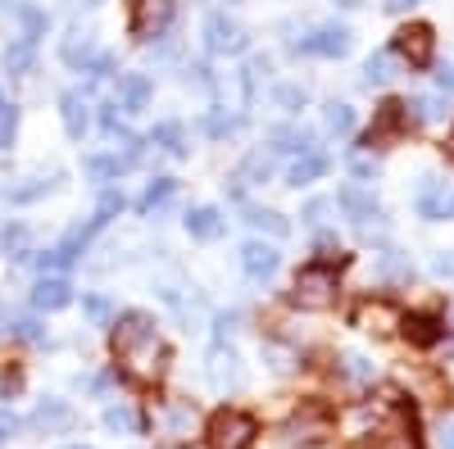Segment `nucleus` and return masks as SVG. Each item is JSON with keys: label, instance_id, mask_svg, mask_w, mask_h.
Segmentation results:
<instances>
[{"label": "nucleus", "instance_id": "2f4dec72", "mask_svg": "<svg viewBox=\"0 0 454 449\" xmlns=\"http://www.w3.org/2000/svg\"><path fill=\"white\" fill-rule=\"evenodd\" d=\"M273 150H286V155H309V132L305 128H286V132H278Z\"/></svg>", "mask_w": 454, "mask_h": 449}, {"label": "nucleus", "instance_id": "7ed1b4c3", "mask_svg": "<svg viewBox=\"0 0 454 449\" xmlns=\"http://www.w3.org/2000/svg\"><path fill=\"white\" fill-rule=\"evenodd\" d=\"M209 449H250L254 445V418L241 408H218L209 418Z\"/></svg>", "mask_w": 454, "mask_h": 449}, {"label": "nucleus", "instance_id": "aec40b11", "mask_svg": "<svg viewBox=\"0 0 454 449\" xmlns=\"http://www.w3.org/2000/svg\"><path fill=\"white\" fill-rule=\"evenodd\" d=\"M223 228H227V218H223L218 209H209V205H200V209L186 213V232H192L196 241H218Z\"/></svg>", "mask_w": 454, "mask_h": 449}, {"label": "nucleus", "instance_id": "dca6fc26", "mask_svg": "<svg viewBox=\"0 0 454 449\" xmlns=\"http://www.w3.org/2000/svg\"><path fill=\"white\" fill-rule=\"evenodd\" d=\"M400 322H404L400 309L387 305V299H368V305L359 309V327H364V331H377V336H391Z\"/></svg>", "mask_w": 454, "mask_h": 449}, {"label": "nucleus", "instance_id": "1a4fd4ad", "mask_svg": "<svg viewBox=\"0 0 454 449\" xmlns=\"http://www.w3.org/2000/svg\"><path fill=\"white\" fill-rule=\"evenodd\" d=\"M286 436H291V440H305V445H314V440L332 436V414H327V408H318V404H305V408H300V414L291 418Z\"/></svg>", "mask_w": 454, "mask_h": 449}, {"label": "nucleus", "instance_id": "4468645a", "mask_svg": "<svg viewBox=\"0 0 454 449\" xmlns=\"http://www.w3.org/2000/svg\"><path fill=\"white\" fill-rule=\"evenodd\" d=\"M59 119H64V132L73 141H82L87 128H91V105L82 100V91H64L59 96Z\"/></svg>", "mask_w": 454, "mask_h": 449}, {"label": "nucleus", "instance_id": "ddd939ff", "mask_svg": "<svg viewBox=\"0 0 454 449\" xmlns=\"http://www.w3.org/2000/svg\"><path fill=\"white\" fill-rule=\"evenodd\" d=\"M419 213H423L427 222H441V218H454V196L445 191V182H436V177H427V182L419 186Z\"/></svg>", "mask_w": 454, "mask_h": 449}, {"label": "nucleus", "instance_id": "a878e982", "mask_svg": "<svg viewBox=\"0 0 454 449\" xmlns=\"http://www.w3.org/2000/svg\"><path fill=\"white\" fill-rule=\"evenodd\" d=\"M128 164H132L128 155H123V159H119V155H91V159H87V173H91L96 182H119Z\"/></svg>", "mask_w": 454, "mask_h": 449}, {"label": "nucleus", "instance_id": "8fccbe9b", "mask_svg": "<svg viewBox=\"0 0 454 449\" xmlns=\"http://www.w3.org/2000/svg\"><path fill=\"white\" fill-rule=\"evenodd\" d=\"M413 0H387V10H409Z\"/></svg>", "mask_w": 454, "mask_h": 449}, {"label": "nucleus", "instance_id": "e433bc0d", "mask_svg": "<svg viewBox=\"0 0 454 449\" xmlns=\"http://www.w3.org/2000/svg\"><path fill=\"white\" fill-rule=\"evenodd\" d=\"M340 368H346L350 382H372V363L364 354H346V359H340Z\"/></svg>", "mask_w": 454, "mask_h": 449}, {"label": "nucleus", "instance_id": "a18cd8bd", "mask_svg": "<svg viewBox=\"0 0 454 449\" xmlns=\"http://www.w3.org/2000/svg\"><path fill=\"white\" fill-rule=\"evenodd\" d=\"M14 427H19V422H14V414H10V408H0V445H5V440L14 436Z\"/></svg>", "mask_w": 454, "mask_h": 449}, {"label": "nucleus", "instance_id": "5701e85b", "mask_svg": "<svg viewBox=\"0 0 454 449\" xmlns=\"http://www.w3.org/2000/svg\"><path fill=\"white\" fill-rule=\"evenodd\" d=\"M323 173H327V159H323V155H300V159L286 168V182H291V186H309V182H318Z\"/></svg>", "mask_w": 454, "mask_h": 449}, {"label": "nucleus", "instance_id": "4c0bfd02", "mask_svg": "<svg viewBox=\"0 0 454 449\" xmlns=\"http://www.w3.org/2000/svg\"><path fill=\"white\" fill-rule=\"evenodd\" d=\"M269 173H273V150H263V155H250L246 168H241V177H259V182L269 177Z\"/></svg>", "mask_w": 454, "mask_h": 449}, {"label": "nucleus", "instance_id": "6ab92c4d", "mask_svg": "<svg viewBox=\"0 0 454 449\" xmlns=\"http://www.w3.org/2000/svg\"><path fill=\"white\" fill-rule=\"evenodd\" d=\"M59 55H64V64L68 68H82V73H91V64H96V36L91 32H73V36H64V46H59Z\"/></svg>", "mask_w": 454, "mask_h": 449}, {"label": "nucleus", "instance_id": "cd10ccee", "mask_svg": "<svg viewBox=\"0 0 454 449\" xmlns=\"http://www.w3.org/2000/svg\"><path fill=\"white\" fill-rule=\"evenodd\" d=\"M246 222L259 228V232H269V236H286L291 232V222L282 213H273V209H246Z\"/></svg>", "mask_w": 454, "mask_h": 449}, {"label": "nucleus", "instance_id": "473e14b6", "mask_svg": "<svg viewBox=\"0 0 454 449\" xmlns=\"http://www.w3.org/2000/svg\"><path fill=\"white\" fill-rule=\"evenodd\" d=\"M105 427L109 431H137V414H132L128 404H109L105 408Z\"/></svg>", "mask_w": 454, "mask_h": 449}, {"label": "nucleus", "instance_id": "58836bf2", "mask_svg": "<svg viewBox=\"0 0 454 449\" xmlns=\"http://www.w3.org/2000/svg\"><path fill=\"white\" fill-rule=\"evenodd\" d=\"M327 213H332V200H309L305 205V222H309V228H323Z\"/></svg>", "mask_w": 454, "mask_h": 449}, {"label": "nucleus", "instance_id": "c85d7f7f", "mask_svg": "<svg viewBox=\"0 0 454 449\" xmlns=\"http://www.w3.org/2000/svg\"><path fill=\"white\" fill-rule=\"evenodd\" d=\"M391 68H395V64H391V55H387V50L368 55V59H364V82H368V87H382V82H391Z\"/></svg>", "mask_w": 454, "mask_h": 449}, {"label": "nucleus", "instance_id": "20e7f679", "mask_svg": "<svg viewBox=\"0 0 454 449\" xmlns=\"http://www.w3.org/2000/svg\"><path fill=\"white\" fill-rule=\"evenodd\" d=\"M336 205L355 218V228H359L364 236H372V232L382 236V232H387V222H382V213H377L372 191H364L359 182H346V186H340V191H336Z\"/></svg>", "mask_w": 454, "mask_h": 449}, {"label": "nucleus", "instance_id": "c9c22d12", "mask_svg": "<svg viewBox=\"0 0 454 449\" xmlns=\"http://www.w3.org/2000/svg\"><path fill=\"white\" fill-rule=\"evenodd\" d=\"M82 309H87V318H91L96 327H105V322L114 318V305H109L105 295H87V299H82Z\"/></svg>", "mask_w": 454, "mask_h": 449}, {"label": "nucleus", "instance_id": "f8f14e48", "mask_svg": "<svg viewBox=\"0 0 454 449\" xmlns=\"http://www.w3.org/2000/svg\"><path fill=\"white\" fill-rule=\"evenodd\" d=\"M400 132H404V105H400V100H387L382 109H377V119H372L364 145H387V141H395Z\"/></svg>", "mask_w": 454, "mask_h": 449}, {"label": "nucleus", "instance_id": "7c9ffc66", "mask_svg": "<svg viewBox=\"0 0 454 449\" xmlns=\"http://www.w3.org/2000/svg\"><path fill=\"white\" fill-rule=\"evenodd\" d=\"M200 128H205V136L223 141V136H232V132H237V119L227 114V109H209V114L200 119Z\"/></svg>", "mask_w": 454, "mask_h": 449}, {"label": "nucleus", "instance_id": "6e6552de", "mask_svg": "<svg viewBox=\"0 0 454 449\" xmlns=\"http://www.w3.org/2000/svg\"><path fill=\"white\" fill-rule=\"evenodd\" d=\"M295 50H300V55H318V59H340V55L350 50V32H346V27H318V32H309Z\"/></svg>", "mask_w": 454, "mask_h": 449}, {"label": "nucleus", "instance_id": "393cba45", "mask_svg": "<svg viewBox=\"0 0 454 449\" xmlns=\"http://www.w3.org/2000/svg\"><path fill=\"white\" fill-rule=\"evenodd\" d=\"M32 64H36V42L32 36H19V42L5 46V68L10 73H32Z\"/></svg>", "mask_w": 454, "mask_h": 449}, {"label": "nucleus", "instance_id": "4be33fe9", "mask_svg": "<svg viewBox=\"0 0 454 449\" xmlns=\"http://www.w3.org/2000/svg\"><path fill=\"white\" fill-rule=\"evenodd\" d=\"M173 196H177V182H173V177H155V182L145 186V196L137 200V209H141V213H155V209H164Z\"/></svg>", "mask_w": 454, "mask_h": 449}, {"label": "nucleus", "instance_id": "bb28decb", "mask_svg": "<svg viewBox=\"0 0 454 449\" xmlns=\"http://www.w3.org/2000/svg\"><path fill=\"white\" fill-rule=\"evenodd\" d=\"M323 128H327L332 136H350V132H355V109L332 100V105L323 109Z\"/></svg>", "mask_w": 454, "mask_h": 449}, {"label": "nucleus", "instance_id": "09e8293b", "mask_svg": "<svg viewBox=\"0 0 454 449\" xmlns=\"http://www.w3.org/2000/svg\"><path fill=\"white\" fill-rule=\"evenodd\" d=\"M441 449H454V422L441 427Z\"/></svg>", "mask_w": 454, "mask_h": 449}, {"label": "nucleus", "instance_id": "412c9836", "mask_svg": "<svg viewBox=\"0 0 454 449\" xmlns=\"http://www.w3.org/2000/svg\"><path fill=\"white\" fill-rule=\"evenodd\" d=\"M209 382H214L218 391H237V386H241V368H237V359L218 350V354L209 359Z\"/></svg>", "mask_w": 454, "mask_h": 449}, {"label": "nucleus", "instance_id": "0eeeda50", "mask_svg": "<svg viewBox=\"0 0 454 449\" xmlns=\"http://www.w3.org/2000/svg\"><path fill=\"white\" fill-rule=\"evenodd\" d=\"M395 50H400L413 68H427V64H432V50H436V36H432L427 23H409V27L395 32Z\"/></svg>", "mask_w": 454, "mask_h": 449}, {"label": "nucleus", "instance_id": "f704fd0d", "mask_svg": "<svg viewBox=\"0 0 454 449\" xmlns=\"http://www.w3.org/2000/svg\"><path fill=\"white\" fill-rule=\"evenodd\" d=\"M273 100H278L282 109H305V100H309V91H305V87H295V82H282V87L273 91Z\"/></svg>", "mask_w": 454, "mask_h": 449}, {"label": "nucleus", "instance_id": "c03bdc74", "mask_svg": "<svg viewBox=\"0 0 454 449\" xmlns=\"http://www.w3.org/2000/svg\"><path fill=\"white\" fill-rule=\"evenodd\" d=\"M355 177H359V182H368V177H377V159H368V155H359V159H355Z\"/></svg>", "mask_w": 454, "mask_h": 449}, {"label": "nucleus", "instance_id": "ea45409f", "mask_svg": "<svg viewBox=\"0 0 454 449\" xmlns=\"http://www.w3.org/2000/svg\"><path fill=\"white\" fill-rule=\"evenodd\" d=\"M14 123H19L14 105H0V145H10V141H14Z\"/></svg>", "mask_w": 454, "mask_h": 449}, {"label": "nucleus", "instance_id": "f3484780", "mask_svg": "<svg viewBox=\"0 0 454 449\" xmlns=\"http://www.w3.org/2000/svg\"><path fill=\"white\" fill-rule=\"evenodd\" d=\"M150 96H155V87H150L145 73H123L119 78V109H128V114H141Z\"/></svg>", "mask_w": 454, "mask_h": 449}, {"label": "nucleus", "instance_id": "603ef678", "mask_svg": "<svg viewBox=\"0 0 454 449\" xmlns=\"http://www.w3.org/2000/svg\"><path fill=\"white\" fill-rule=\"evenodd\" d=\"M68 449H87V445H68Z\"/></svg>", "mask_w": 454, "mask_h": 449}, {"label": "nucleus", "instance_id": "c756f323", "mask_svg": "<svg viewBox=\"0 0 454 449\" xmlns=\"http://www.w3.org/2000/svg\"><path fill=\"white\" fill-rule=\"evenodd\" d=\"M377 273H382L387 282H409V277H413L409 259H404V254H395V250H387L382 259H377Z\"/></svg>", "mask_w": 454, "mask_h": 449}, {"label": "nucleus", "instance_id": "a211bd4d", "mask_svg": "<svg viewBox=\"0 0 454 449\" xmlns=\"http://www.w3.org/2000/svg\"><path fill=\"white\" fill-rule=\"evenodd\" d=\"M32 427L46 431V436H59V431L73 427V408L64 399H42V404H36V414H32Z\"/></svg>", "mask_w": 454, "mask_h": 449}, {"label": "nucleus", "instance_id": "2eb2a0df", "mask_svg": "<svg viewBox=\"0 0 454 449\" xmlns=\"http://www.w3.org/2000/svg\"><path fill=\"white\" fill-rule=\"evenodd\" d=\"M64 305H73V286H68L64 277H42V282L32 286V309L55 314V309H64Z\"/></svg>", "mask_w": 454, "mask_h": 449}, {"label": "nucleus", "instance_id": "de8ad7c7", "mask_svg": "<svg viewBox=\"0 0 454 449\" xmlns=\"http://www.w3.org/2000/svg\"><path fill=\"white\" fill-rule=\"evenodd\" d=\"M436 82H441V91H454V68H441Z\"/></svg>", "mask_w": 454, "mask_h": 449}, {"label": "nucleus", "instance_id": "79ce46f5", "mask_svg": "<svg viewBox=\"0 0 454 449\" xmlns=\"http://www.w3.org/2000/svg\"><path fill=\"white\" fill-rule=\"evenodd\" d=\"M413 114H419L423 123H432V119L441 114V100H436V96H419V100H413Z\"/></svg>", "mask_w": 454, "mask_h": 449}, {"label": "nucleus", "instance_id": "b1692460", "mask_svg": "<svg viewBox=\"0 0 454 449\" xmlns=\"http://www.w3.org/2000/svg\"><path fill=\"white\" fill-rule=\"evenodd\" d=\"M150 141H155V145H164L168 155H177V159L186 155V132H182V123H177V119H164V123H155Z\"/></svg>", "mask_w": 454, "mask_h": 449}, {"label": "nucleus", "instance_id": "9d476101", "mask_svg": "<svg viewBox=\"0 0 454 449\" xmlns=\"http://www.w3.org/2000/svg\"><path fill=\"white\" fill-rule=\"evenodd\" d=\"M278 264H282V254L273 245H263V241H246L241 245V268H246L250 282H269L278 273Z\"/></svg>", "mask_w": 454, "mask_h": 449}, {"label": "nucleus", "instance_id": "9b49d317", "mask_svg": "<svg viewBox=\"0 0 454 449\" xmlns=\"http://www.w3.org/2000/svg\"><path fill=\"white\" fill-rule=\"evenodd\" d=\"M359 449H419V436H413L409 414H391V418H387V427L377 431L368 445H359Z\"/></svg>", "mask_w": 454, "mask_h": 449}, {"label": "nucleus", "instance_id": "39448f33", "mask_svg": "<svg viewBox=\"0 0 454 449\" xmlns=\"http://www.w3.org/2000/svg\"><path fill=\"white\" fill-rule=\"evenodd\" d=\"M177 14V0H132V32L141 42H155V36L168 32Z\"/></svg>", "mask_w": 454, "mask_h": 449}, {"label": "nucleus", "instance_id": "49530a36", "mask_svg": "<svg viewBox=\"0 0 454 449\" xmlns=\"http://www.w3.org/2000/svg\"><path fill=\"white\" fill-rule=\"evenodd\" d=\"M14 331H19V336H27V341H32V336H36V322H32V318H19V322H14Z\"/></svg>", "mask_w": 454, "mask_h": 449}, {"label": "nucleus", "instance_id": "37998d69", "mask_svg": "<svg viewBox=\"0 0 454 449\" xmlns=\"http://www.w3.org/2000/svg\"><path fill=\"white\" fill-rule=\"evenodd\" d=\"M432 273H436V277H454V254H450V250L432 259Z\"/></svg>", "mask_w": 454, "mask_h": 449}, {"label": "nucleus", "instance_id": "72a5a7b5", "mask_svg": "<svg viewBox=\"0 0 454 449\" xmlns=\"http://www.w3.org/2000/svg\"><path fill=\"white\" fill-rule=\"evenodd\" d=\"M400 327H404L419 345H432V341H436V318H409V322H400Z\"/></svg>", "mask_w": 454, "mask_h": 449}, {"label": "nucleus", "instance_id": "a19ab883", "mask_svg": "<svg viewBox=\"0 0 454 449\" xmlns=\"http://www.w3.org/2000/svg\"><path fill=\"white\" fill-rule=\"evenodd\" d=\"M46 191H51V182H36V186H14V191H10V200H14V205H27V200L46 196Z\"/></svg>", "mask_w": 454, "mask_h": 449}, {"label": "nucleus", "instance_id": "423d86ee", "mask_svg": "<svg viewBox=\"0 0 454 449\" xmlns=\"http://www.w3.org/2000/svg\"><path fill=\"white\" fill-rule=\"evenodd\" d=\"M205 50L209 55H237L246 50V27L227 14H209L205 19Z\"/></svg>", "mask_w": 454, "mask_h": 449}, {"label": "nucleus", "instance_id": "f03ea898", "mask_svg": "<svg viewBox=\"0 0 454 449\" xmlns=\"http://www.w3.org/2000/svg\"><path fill=\"white\" fill-rule=\"evenodd\" d=\"M291 299H295L300 309H309V314L332 309V305H336V268H332V264H309V268H300Z\"/></svg>", "mask_w": 454, "mask_h": 449}, {"label": "nucleus", "instance_id": "f257e3e1", "mask_svg": "<svg viewBox=\"0 0 454 449\" xmlns=\"http://www.w3.org/2000/svg\"><path fill=\"white\" fill-rule=\"evenodd\" d=\"M114 354H119L123 372L132 382H160L168 368V345L160 341L155 322L145 314H123L119 331H114Z\"/></svg>", "mask_w": 454, "mask_h": 449}, {"label": "nucleus", "instance_id": "3c124183", "mask_svg": "<svg viewBox=\"0 0 454 449\" xmlns=\"http://www.w3.org/2000/svg\"><path fill=\"white\" fill-rule=\"evenodd\" d=\"M445 145H450V155H454V128H450V141H445Z\"/></svg>", "mask_w": 454, "mask_h": 449}]
</instances>
